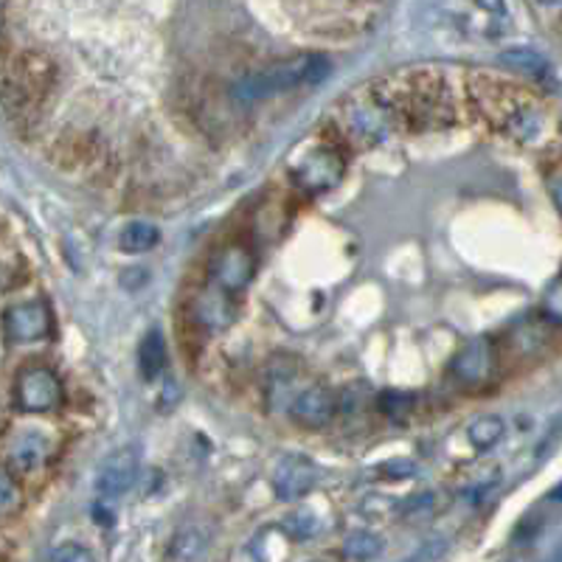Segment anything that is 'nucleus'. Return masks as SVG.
<instances>
[{"mask_svg": "<svg viewBox=\"0 0 562 562\" xmlns=\"http://www.w3.org/2000/svg\"><path fill=\"white\" fill-rule=\"evenodd\" d=\"M329 71H332V66H329V59L324 54H298V57L281 59L276 66L254 73V77L239 79L234 87V96L239 102H259V98L270 96V93L324 82Z\"/></svg>", "mask_w": 562, "mask_h": 562, "instance_id": "f257e3e1", "label": "nucleus"}, {"mask_svg": "<svg viewBox=\"0 0 562 562\" xmlns=\"http://www.w3.org/2000/svg\"><path fill=\"white\" fill-rule=\"evenodd\" d=\"M343 125H347L354 144H379L383 138H388L394 125L391 102H388L386 96H379V93L352 98L347 105V110H343Z\"/></svg>", "mask_w": 562, "mask_h": 562, "instance_id": "f03ea898", "label": "nucleus"}, {"mask_svg": "<svg viewBox=\"0 0 562 562\" xmlns=\"http://www.w3.org/2000/svg\"><path fill=\"white\" fill-rule=\"evenodd\" d=\"M66 399L57 372L48 366H26L14 379V406L26 413L57 411Z\"/></svg>", "mask_w": 562, "mask_h": 562, "instance_id": "7ed1b4c3", "label": "nucleus"}, {"mask_svg": "<svg viewBox=\"0 0 562 562\" xmlns=\"http://www.w3.org/2000/svg\"><path fill=\"white\" fill-rule=\"evenodd\" d=\"M343 155L332 147H318L309 155H304L298 161V166L293 169V180L298 189H304L307 195H324V191L335 189L343 177Z\"/></svg>", "mask_w": 562, "mask_h": 562, "instance_id": "20e7f679", "label": "nucleus"}, {"mask_svg": "<svg viewBox=\"0 0 562 562\" xmlns=\"http://www.w3.org/2000/svg\"><path fill=\"white\" fill-rule=\"evenodd\" d=\"M256 270V259L248 248L243 245H225V248L216 250L209 262V276L211 284H216L225 293H243L250 284Z\"/></svg>", "mask_w": 562, "mask_h": 562, "instance_id": "39448f33", "label": "nucleus"}, {"mask_svg": "<svg viewBox=\"0 0 562 562\" xmlns=\"http://www.w3.org/2000/svg\"><path fill=\"white\" fill-rule=\"evenodd\" d=\"M492 372H495V347L487 338L467 340L465 347L456 352V358L450 360V374L465 388L484 386Z\"/></svg>", "mask_w": 562, "mask_h": 562, "instance_id": "423d86ee", "label": "nucleus"}, {"mask_svg": "<svg viewBox=\"0 0 562 562\" xmlns=\"http://www.w3.org/2000/svg\"><path fill=\"white\" fill-rule=\"evenodd\" d=\"M3 332L12 343H37L51 335V313L43 301H23L3 315Z\"/></svg>", "mask_w": 562, "mask_h": 562, "instance_id": "0eeeda50", "label": "nucleus"}, {"mask_svg": "<svg viewBox=\"0 0 562 562\" xmlns=\"http://www.w3.org/2000/svg\"><path fill=\"white\" fill-rule=\"evenodd\" d=\"M318 484V467L301 453H290V456L279 458V465L273 470V492L279 501H298L313 487Z\"/></svg>", "mask_w": 562, "mask_h": 562, "instance_id": "6e6552de", "label": "nucleus"}, {"mask_svg": "<svg viewBox=\"0 0 562 562\" xmlns=\"http://www.w3.org/2000/svg\"><path fill=\"white\" fill-rule=\"evenodd\" d=\"M138 450L136 447H125V450L113 453L105 458V465L98 467L96 476V492L102 501H113V497H121L138 478Z\"/></svg>", "mask_w": 562, "mask_h": 562, "instance_id": "1a4fd4ad", "label": "nucleus"}, {"mask_svg": "<svg viewBox=\"0 0 562 562\" xmlns=\"http://www.w3.org/2000/svg\"><path fill=\"white\" fill-rule=\"evenodd\" d=\"M288 408L301 428L318 431V428H327L338 413V397L327 386H309L295 394Z\"/></svg>", "mask_w": 562, "mask_h": 562, "instance_id": "9d476101", "label": "nucleus"}, {"mask_svg": "<svg viewBox=\"0 0 562 562\" xmlns=\"http://www.w3.org/2000/svg\"><path fill=\"white\" fill-rule=\"evenodd\" d=\"M191 315L209 332H223V329H229L234 324V295L220 290L216 284H211V288L200 290L195 295V301H191Z\"/></svg>", "mask_w": 562, "mask_h": 562, "instance_id": "9b49d317", "label": "nucleus"}, {"mask_svg": "<svg viewBox=\"0 0 562 562\" xmlns=\"http://www.w3.org/2000/svg\"><path fill=\"white\" fill-rule=\"evenodd\" d=\"M295 379H298V360L290 354H276L265 368V397L270 411H284L295 397Z\"/></svg>", "mask_w": 562, "mask_h": 562, "instance_id": "f8f14e48", "label": "nucleus"}, {"mask_svg": "<svg viewBox=\"0 0 562 562\" xmlns=\"http://www.w3.org/2000/svg\"><path fill=\"white\" fill-rule=\"evenodd\" d=\"M51 456V442H48L37 428H26L20 431L17 436H12L7 447V458L9 467L14 472H32L37 467L46 465V458Z\"/></svg>", "mask_w": 562, "mask_h": 562, "instance_id": "ddd939ff", "label": "nucleus"}, {"mask_svg": "<svg viewBox=\"0 0 562 562\" xmlns=\"http://www.w3.org/2000/svg\"><path fill=\"white\" fill-rule=\"evenodd\" d=\"M138 366H141V374L147 379H155L161 377L166 366V343H164V335L152 329L147 332V338L141 340V347H138Z\"/></svg>", "mask_w": 562, "mask_h": 562, "instance_id": "4468645a", "label": "nucleus"}, {"mask_svg": "<svg viewBox=\"0 0 562 562\" xmlns=\"http://www.w3.org/2000/svg\"><path fill=\"white\" fill-rule=\"evenodd\" d=\"M467 436H470L472 447L476 450H492V447L504 438V419L501 417H478L470 428H467Z\"/></svg>", "mask_w": 562, "mask_h": 562, "instance_id": "2eb2a0df", "label": "nucleus"}, {"mask_svg": "<svg viewBox=\"0 0 562 562\" xmlns=\"http://www.w3.org/2000/svg\"><path fill=\"white\" fill-rule=\"evenodd\" d=\"M157 239H161V234L152 223H130L118 236V248L125 254H144V250L155 248Z\"/></svg>", "mask_w": 562, "mask_h": 562, "instance_id": "dca6fc26", "label": "nucleus"}, {"mask_svg": "<svg viewBox=\"0 0 562 562\" xmlns=\"http://www.w3.org/2000/svg\"><path fill=\"white\" fill-rule=\"evenodd\" d=\"M383 554V537L374 535V531H352V535L347 537V543H343V557L347 560H374V557Z\"/></svg>", "mask_w": 562, "mask_h": 562, "instance_id": "f3484780", "label": "nucleus"}, {"mask_svg": "<svg viewBox=\"0 0 562 562\" xmlns=\"http://www.w3.org/2000/svg\"><path fill=\"white\" fill-rule=\"evenodd\" d=\"M206 549H209L206 537L189 526V529L177 531V535H175V540H172L169 557H172V560H197V557L206 554Z\"/></svg>", "mask_w": 562, "mask_h": 562, "instance_id": "a211bd4d", "label": "nucleus"}, {"mask_svg": "<svg viewBox=\"0 0 562 562\" xmlns=\"http://www.w3.org/2000/svg\"><path fill=\"white\" fill-rule=\"evenodd\" d=\"M501 62L517 68V71L535 73V77L540 79L549 73V62H546V57H540V54L531 51V48H510V51L501 54Z\"/></svg>", "mask_w": 562, "mask_h": 562, "instance_id": "6ab92c4d", "label": "nucleus"}, {"mask_svg": "<svg viewBox=\"0 0 562 562\" xmlns=\"http://www.w3.org/2000/svg\"><path fill=\"white\" fill-rule=\"evenodd\" d=\"M368 406H372V388L366 383H352L338 397V411L343 417H360V413H366Z\"/></svg>", "mask_w": 562, "mask_h": 562, "instance_id": "aec40b11", "label": "nucleus"}, {"mask_svg": "<svg viewBox=\"0 0 562 562\" xmlns=\"http://www.w3.org/2000/svg\"><path fill=\"white\" fill-rule=\"evenodd\" d=\"M379 406H383V413H386L391 422H406L411 417V406L413 397L411 394H399V391H388L379 397Z\"/></svg>", "mask_w": 562, "mask_h": 562, "instance_id": "412c9836", "label": "nucleus"}, {"mask_svg": "<svg viewBox=\"0 0 562 562\" xmlns=\"http://www.w3.org/2000/svg\"><path fill=\"white\" fill-rule=\"evenodd\" d=\"M288 529L290 535L298 537V540H309V537H315L320 531V520L315 512L295 510L293 515L288 517Z\"/></svg>", "mask_w": 562, "mask_h": 562, "instance_id": "4be33fe9", "label": "nucleus"}, {"mask_svg": "<svg viewBox=\"0 0 562 562\" xmlns=\"http://www.w3.org/2000/svg\"><path fill=\"white\" fill-rule=\"evenodd\" d=\"M48 560H54V562H91L93 551L82 549L79 543H62L59 549H54L51 554H48Z\"/></svg>", "mask_w": 562, "mask_h": 562, "instance_id": "5701e85b", "label": "nucleus"}, {"mask_svg": "<svg viewBox=\"0 0 562 562\" xmlns=\"http://www.w3.org/2000/svg\"><path fill=\"white\" fill-rule=\"evenodd\" d=\"M14 504H17V484H14L12 472L0 467V512L12 510Z\"/></svg>", "mask_w": 562, "mask_h": 562, "instance_id": "b1692460", "label": "nucleus"}, {"mask_svg": "<svg viewBox=\"0 0 562 562\" xmlns=\"http://www.w3.org/2000/svg\"><path fill=\"white\" fill-rule=\"evenodd\" d=\"M560 279H554L551 281V288H549V293L543 295V315L546 318L551 320V324H560V318H562V307H560Z\"/></svg>", "mask_w": 562, "mask_h": 562, "instance_id": "393cba45", "label": "nucleus"}, {"mask_svg": "<svg viewBox=\"0 0 562 562\" xmlns=\"http://www.w3.org/2000/svg\"><path fill=\"white\" fill-rule=\"evenodd\" d=\"M397 512H402L406 517H417V515H431L433 512V495H413L408 501L397 506Z\"/></svg>", "mask_w": 562, "mask_h": 562, "instance_id": "a878e982", "label": "nucleus"}, {"mask_svg": "<svg viewBox=\"0 0 562 562\" xmlns=\"http://www.w3.org/2000/svg\"><path fill=\"white\" fill-rule=\"evenodd\" d=\"M413 470H417V467H413L411 461H391V465H386V472H391V478H406L411 476Z\"/></svg>", "mask_w": 562, "mask_h": 562, "instance_id": "bb28decb", "label": "nucleus"}, {"mask_svg": "<svg viewBox=\"0 0 562 562\" xmlns=\"http://www.w3.org/2000/svg\"><path fill=\"white\" fill-rule=\"evenodd\" d=\"M478 7H484L487 12H504V0H478Z\"/></svg>", "mask_w": 562, "mask_h": 562, "instance_id": "cd10ccee", "label": "nucleus"}, {"mask_svg": "<svg viewBox=\"0 0 562 562\" xmlns=\"http://www.w3.org/2000/svg\"><path fill=\"white\" fill-rule=\"evenodd\" d=\"M549 186H551V197H554V206H560L562 203V200H560V175L551 177Z\"/></svg>", "mask_w": 562, "mask_h": 562, "instance_id": "c85d7f7f", "label": "nucleus"}, {"mask_svg": "<svg viewBox=\"0 0 562 562\" xmlns=\"http://www.w3.org/2000/svg\"><path fill=\"white\" fill-rule=\"evenodd\" d=\"M543 7H560V0H540Z\"/></svg>", "mask_w": 562, "mask_h": 562, "instance_id": "c756f323", "label": "nucleus"}, {"mask_svg": "<svg viewBox=\"0 0 562 562\" xmlns=\"http://www.w3.org/2000/svg\"><path fill=\"white\" fill-rule=\"evenodd\" d=\"M0 26H3V9H0Z\"/></svg>", "mask_w": 562, "mask_h": 562, "instance_id": "7c9ffc66", "label": "nucleus"}]
</instances>
